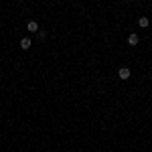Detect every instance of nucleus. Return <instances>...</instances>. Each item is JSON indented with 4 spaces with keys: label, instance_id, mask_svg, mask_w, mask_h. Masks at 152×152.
I'll use <instances>...</instances> for the list:
<instances>
[{
    "label": "nucleus",
    "instance_id": "1",
    "mask_svg": "<svg viewBox=\"0 0 152 152\" xmlns=\"http://www.w3.org/2000/svg\"><path fill=\"white\" fill-rule=\"evenodd\" d=\"M118 77H120L122 81L130 79V77H132V71H130V67H120V69H118Z\"/></svg>",
    "mask_w": 152,
    "mask_h": 152
},
{
    "label": "nucleus",
    "instance_id": "5",
    "mask_svg": "<svg viewBox=\"0 0 152 152\" xmlns=\"http://www.w3.org/2000/svg\"><path fill=\"white\" fill-rule=\"evenodd\" d=\"M148 24H150V20H148V16H140V20H138V26H140V28H146Z\"/></svg>",
    "mask_w": 152,
    "mask_h": 152
},
{
    "label": "nucleus",
    "instance_id": "4",
    "mask_svg": "<svg viewBox=\"0 0 152 152\" xmlns=\"http://www.w3.org/2000/svg\"><path fill=\"white\" fill-rule=\"evenodd\" d=\"M138 43H140V37L136 35V33H132V35L128 37V45H130V47H136Z\"/></svg>",
    "mask_w": 152,
    "mask_h": 152
},
{
    "label": "nucleus",
    "instance_id": "3",
    "mask_svg": "<svg viewBox=\"0 0 152 152\" xmlns=\"http://www.w3.org/2000/svg\"><path fill=\"white\" fill-rule=\"evenodd\" d=\"M26 31L28 33H39V23L37 20H28L26 23Z\"/></svg>",
    "mask_w": 152,
    "mask_h": 152
},
{
    "label": "nucleus",
    "instance_id": "2",
    "mask_svg": "<svg viewBox=\"0 0 152 152\" xmlns=\"http://www.w3.org/2000/svg\"><path fill=\"white\" fill-rule=\"evenodd\" d=\"M31 47H33V41H31L28 37H23V39H20V49H23V51H28Z\"/></svg>",
    "mask_w": 152,
    "mask_h": 152
},
{
    "label": "nucleus",
    "instance_id": "6",
    "mask_svg": "<svg viewBox=\"0 0 152 152\" xmlns=\"http://www.w3.org/2000/svg\"><path fill=\"white\" fill-rule=\"evenodd\" d=\"M37 35H39V39H47V31H39Z\"/></svg>",
    "mask_w": 152,
    "mask_h": 152
}]
</instances>
